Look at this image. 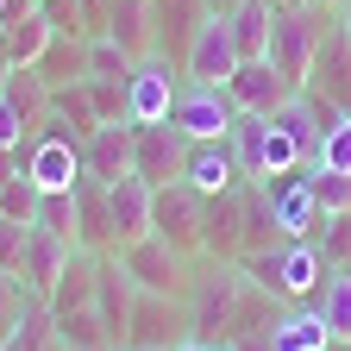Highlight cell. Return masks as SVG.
I'll return each instance as SVG.
<instances>
[{
    "label": "cell",
    "instance_id": "obj_19",
    "mask_svg": "<svg viewBox=\"0 0 351 351\" xmlns=\"http://www.w3.org/2000/svg\"><path fill=\"white\" fill-rule=\"evenodd\" d=\"M107 219H113V251L138 245L151 232V182H138V176L107 182Z\"/></svg>",
    "mask_w": 351,
    "mask_h": 351
},
{
    "label": "cell",
    "instance_id": "obj_18",
    "mask_svg": "<svg viewBox=\"0 0 351 351\" xmlns=\"http://www.w3.org/2000/svg\"><path fill=\"white\" fill-rule=\"evenodd\" d=\"M307 88H314L320 101H332V107H345V113H351V38H345V25H339V19H332V32L320 38V51H314Z\"/></svg>",
    "mask_w": 351,
    "mask_h": 351
},
{
    "label": "cell",
    "instance_id": "obj_38",
    "mask_svg": "<svg viewBox=\"0 0 351 351\" xmlns=\"http://www.w3.org/2000/svg\"><path fill=\"white\" fill-rule=\"evenodd\" d=\"M307 169H314V201H320V213H351V176L320 169V163H307Z\"/></svg>",
    "mask_w": 351,
    "mask_h": 351
},
{
    "label": "cell",
    "instance_id": "obj_15",
    "mask_svg": "<svg viewBox=\"0 0 351 351\" xmlns=\"http://www.w3.org/2000/svg\"><path fill=\"white\" fill-rule=\"evenodd\" d=\"M226 95H232V107H239V113H276V107H289V95H301V88H295L270 57H251V63H239V69H232Z\"/></svg>",
    "mask_w": 351,
    "mask_h": 351
},
{
    "label": "cell",
    "instance_id": "obj_31",
    "mask_svg": "<svg viewBox=\"0 0 351 351\" xmlns=\"http://www.w3.org/2000/svg\"><path fill=\"white\" fill-rule=\"evenodd\" d=\"M307 307L326 320V332H332V339H351V270H332Z\"/></svg>",
    "mask_w": 351,
    "mask_h": 351
},
{
    "label": "cell",
    "instance_id": "obj_32",
    "mask_svg": "<svg viewBox=\"0 0 351 351\" xmlns=\"http://www.w3.org/2000/svg\"><path fill=\"white\" fill-rule=\"evenodd\" d=\"M51 119L69 125V138H88V132L101 125L95 101H88V82H69V88H51Z\"/></svg>",
    "mask_w": 351,
    "mask_h": 351
},
{
    "label": "cell",
    "instance_id": "obj_41",
    "mask_svg": "<svg viewBox=\"0 0 351 351\" xmlns=\"http://www.w3.org/2000/svg\"><path fill=\"white\" fill-rule=\"evenodd\" d=\"M25 138H32V125H25V119H19L7 101H0V151H19Z\"/></svg>",
    "mask_w": 351,
    "mask_h": 351
},
{
    "label": "cell",
    "instance_id": "obj_4",
    "mask_svg": "<svg viewBox=\"0 0 351 351\" xmlns=\"http://www.w3.org/2000/svg\"><path fill=\"white\" fill-rule=\"evenodd\" d=\"M226 145H232V157H239V169H245V182H270V176L307 163L301 145L289 138V132H282L270 113H239L232 132H226Z\"/></svg>",
    "mask_w": 351,
    "mask_h": 351
},
{
    "label": "cell",
    "instance_id": "obj_13",
    "mask_svg": "<svg viewBox=\"0 0 351 351\" xmlns=\"http://www.w3.org/2000/svg\"><path fill=\"white\" fill-rule=\"evenodd\" d=\"M182 163H189V138H182L176 119L138 125V157H132V176H138V182H151V189L182 182Z\"/></svg>",
    "mask_w": 351,
    "mask_h": 351
},
{
    "label": "cell",
    "instance_id": "obj_44",
    "mask_svg": "<svg viewBox=\"0 0 351 351\" xmlns=\"http://www.w3.org/2000/svg\"><path fill=\"white\" fill-rule=\"evenodd\" d=\"M332 19L345 25V38H351V0H339V7H332Z\"/></svg>",
    "mask_w": 351,
    "mask_h": 351
},
{
    "label": "cell",
    "instance_id": "obj_33",
    "mask_svg": "<svg viewBox=\"0 0 351 351\" xmlns=\"http://www.w3.org/2000/svg\"><path fill=\"white\" fill-rule=\"evenodd\" d=\"M38 201H44V189L32 182L25 169L0 182V219H19V226H32V219H38Z\"/></svg>",
    "mask_w": 351,
    "mask_h": 351
},
{
    "label": "cell",
    "instance_id": "obj_42",
    "mask_svg": "<svg viewBox=\"0 0 351 351\" xmlns=\"http://www.w3.org/2000/svg\"><path fill=\"white\" fill-rule=\"evenodd\" d=\"M226 351H276V339H270V326H263V332H239Z\"/></svg>",
    "mask_w": 351,
    "mask_h": 351
},
{
    "label": "cell",
    "instance_id": "obj_21",
    "mask_svg": "<svg viewBox=\"0 0 351 351\" xmlns=\"http://www.w3.org/2000/svg\"><path fill=\"white\" fill-rule=\"evenodd\" d=\"M95 282H101V251H75V257H69V270L57 276V289L44 295V314L63 320V314L95 307Z\"/></svg>",
    "mask_w": 351,
    "mask_h": 351
},
{
    "label": "cell",
    "instance_id": "obj_35",
    "mask_svg": "<svg viewBox=\"0 0 351 351\" xmlns=\"http://www.w3.org/2000/svg\"><path fill=\"white\" fill-rule=\"evenodd\" d=\"M314 251L326 257V270H345L351 263V213H326L314 226Z\"/></svg>",
    "mask_w": 351,
    "mask_h": 351
},
{
    "label": "cell",
    "instance_id": "obj_16",
    "mask_svg": "<svg viewBox=\"0 0 351 351\" xmlns=\"http://www.w3.org/2000/svg\"><path fill=\"white\" fill-rule=\"evenodd\" d=\"M132 157H138V125H95L82 138V176L88 182H119V176H132Z\"/></svg>",
    "mask_w": 351,
    "mask_h": 351
},
{
    "label": "cell",
    "instance_id": "obj_37",
    "mask_svg": "<svg viewBox=\"0 0 351 351\" xmlns=\"http://www.w3.org/2000/svg\"><path fill=\"white\" fill-rule=\"evenodd\" d=\"M138 57H125L113 38H88V75H107V82H132Z\"/></svg>",
    "mask_w": 351,
    "mask_h": 351
},
{
    "label": "cell",
    "instance_id": "obj_14",
    "mask_svg": "<svg viewBox=\"0 0 351 351\" xmlns=\"http://www.w3.org/2000/svg\"><path fill=\"white\" fill-rule=\"evenodd\" d=\"M207 13H213L207 0H151V57L182 69V57H189V44H195Z\"/></svg>",
    "mask_w": 351,
    "mask_h": 351
},
{
    "label": "cell",
    "instance_id": "obj_1",
    "mask_svg": "<svg viewBox=\"0 0 351 351\" xmlns=\"http://www.w3.org/2000/svg\"><path fill=\"white\" fill-rule=\"evenodd\" d=\"M189 339L201 345H232L239 332H263V326H276V314L289 301H276L263 282L245 276V263H219V257H195V270H189Z\"/></svg>",
    "mask_w": 351,
    "mask_h": 351
},
{
    "label": "cell",
    "instance_id": "obj_50",
    "mask_svg": "<svg viewBox=\"0 0 351 351\" xmlns=\"http://www.w3.org/2000/svg\"><path fill=\"white\" fill-rule=\"evenodd\" d=\"M0 7H7V0H0Z\"/></svg>",
    "mask_w": 351,
    "mask_h": 351
},
{
    "label": "cell",
    "instance_id": "obj_22",
    "mask_svg": "<svg viewBox=\"0 0 351 351\" xmlns=\"http://www.w3.org/2000/svg\"><path fill=\"white\" fill-rule=\"evenodd\" d=\"M95 314L107 320L113 345H125V320H132V276L119 270V257L101 251V282H95Z\"/></svg>",
    "mask_w": 351,
    "mask_h": 351
},
{
    "label": "cell",
    "instance_id": "obj_40",
    "mask_svg": "<svg viewBox=\"0 0 351 351\" xmlns=\"http://www.w3.org/2000/svg\"><path fill=\"white\" fill-rule=\"evenodd\" d=\"M25 232H32V226H19V219H0V270H13V276L25 270ZM19 282H25V276H19Z\"/></svg>",
    "mask_w": 351,
    "mask_h": 351
},
{
    "label": "cell",
    "instance_id": "obj_9",
    "mask_svg": "<svg viewBox=\"0 0 351 351\" xmlns=\"http://www.w3.org/2000/svg\"><path fill=\"white\" fill-rule=\"evenodd\" d=\"M257 189H263V201H270L276 232H282V239H314V226L326 219L320 201H314V169H307V163L270 176V182H257Z\"/></svg>",
    "mask_w": 351,
    "mask_h": 351
},
{
    "label": "cell",
    "instance_id": "obj_17",
    "mask_svg": "<svg viewBox=\"0 0 351 351\" xmlns=\"http://www.w3.org/2000/svg\"><path fill=\"white\" fill-rule=\"evenodd\" d=\"M182 182L195 189V195H232L239 182H245V169H239V157H232V145L226 138H201V145H189V163H182Z\"/></svg>",
    "mask_w": 351,
    "mask_h": 351
},
{
    "label": "cell",
    "instance_id": "obj_46",
    "mask_svg": "<svg viewBox=\"0 0 351 351\" xmlns=\"http://www.w3.org/2000/svg\"><path fill=\"white\" fill-rule=\"evenodd\" d=\"M326 351H351V339H332V345H326Z\"/></svg>",
    "mask_w": 351,
    "mask_h": 351
},
{
    "label": "cell",
    "instance_id": "obj_30",
    "mask_svg": "<svg viewBox=\"0 0 351 351\" xmlns=\"http://www.w3.org/2000/svg\"><path fill=\"white\" fill-rule=\"evenodd\" d=\"M75 219H82V251H113V219H107V182H75Z\"/></svg>",
    "mask_w": 351,
    "mask_h": 351
},
{
    "label": "cell",
    "instance_id": "obj_24",
    "mask_svg": "<svg viewBox=\"0 0 351 351\" xmlns=\"http://www.w3.org/2000/svg\"><path fill=\"white\" fill-rule=\"evenodd\" d=\"M101 38H113L125 57H151V0H107V32Z\"/></svg>",
    "mask_w": 351,
    "mask_h": 351
},
{
    "label": "cell",
    "instance_id": "obj_8",
    "mask_svg": "<svg viewBox=\"0 0 351 351\" xmlns=\"http://www.w3.org/2000/svg\"><path fill=\"white\" fill-rule=\"evenodd\" d=\"M151 232H157V239H169L182 257H201L207 195H195L189 182H163V189H151Z\"/></svg>",
    "mask_w": 351,
    "mask_h": 351
},
{
    "label": "cell",
    "instance_id": "obj_28",
    "mask_svg": "<svg viewBox=\"0 0 351 351\" xmlns=\"http://www.w3.org/2000/svg\"><path fill=\"white\" fill-rule=\"evenodd\" d=\"M270 339H276V351H326V345H332L326 320H320L307 301H301V307H282L276 326H270Z\"/></svg>",
    "mask_w": 351,
    "mask_h": 351
},
{
    "label": "cell",
    "instance_id": "obj_39",
    "mask_svg": "<svg viewBox=\"0 0 351 351\" xmlns=\"http://www.w3.org/2000/svg\"><path fill=\"white\" fill-rule=\"evenodd\" d=\"M320 169H339V176H351V119H339L326 138H320V157H314Z\"/></svg>",
    "mask_w": 351,
    "mask_h": 351
},
{
    "label": "cell",
    "instance_id": "obj_7",
    "mask_svg": "<svg viewBox=\"0 0 351 351\" xmlns=\"http://www.w3.org/2000/svg\"><path fill=\"white\" fill-rule=\"evenodd\" d=\"M119 257V270L132 276V289H151V295H189V270H195V257H182L169 239L145 232L138 245H125L113 251Z\"/></svg>",
    "mask_w": 351,
    "mask_h": 351
},
{
    "label": "cell",
    "instance_id": "obj_11",
    "mask_svg": "<svg viewBox=\"0 0 351 351\" xmlns=\"http://www.w3.org/2000/svg\"><path fill=\"white\" fill-rule=\"evenodd\" d=\"M239 69V44H232V25L226 13H207L195 44H189V57H182V82H213V88H226Z\"/></svg>",
    "mask_w": 351,
    "mask_h": 351
},
{
    "label": "cell",
    "instance_id": "obj_34",
    "mask_svg": "<svg viewBox=\"0 0 351 351\" xmlns=\"http://www.w3.org/2000/svg\"><path fill=\"white\" fill-rule=\"evenodd\" d=\"M32 301H38V295H32V289H25V282H19L13 270H0V345H7V339H13V332L25 326Z\"/></svg>",
    "mask_w": 351,
    "mask_h": 351
},
{
    "label": "cell",
    "instance_id": "obj_10",
    "mask_svg": "<svg viewBox=\"0 0 351 351\" xmlns=\"http://www.w3.org/2000/svg\"><path fill=\"white\" fill-rule=\"evenodd\" d=\"M169 119L182 125V138H189V145H201V138H226L232 119H239V107H232L226 88H213V82H182V88H176Z\"/></svg>",
    "mask_w": 351,
    "mask_h": 351
},
{
    "label": "cell",
    "instance_id": "obj_47",
    "mask_svg": "<svg viewBox=\"0 0 351 351\" xmlns=\"http://www.w3.org/2000/svg\"><path fill=\"white\" fill-rule=\"evenodd\" d=\"M320 7H339V0H320Z\"/></svg>",
    "mask_w": 351,
    "mask_h": 351
},
{
    "label": "cell",
    "instance_id": "obj_3",
    "mask_svg": "<svg viewBox=\"0 0 351 351\" xmlns=\"http://www.w3.org/2000/svg\"><path fill=\"white\" fill-rule=\"evenodd\" d=\"M332 32V7H320V0H276V32H270V63L307 88V69H314V51L320 38Z\"/></svg>",
    "mask_w": 351,
    "mask_h": 351
},
{
    "label": "cell",
    "instance_id": "obj_23",
    "mask_svg": "<svg viewBox=\"0 0 351 351\" xmlns=\"http://www.w3.org/2000/svg\"><path fill=\"white\" fill-rule=\"evenodd\" d=\"M232 25V44H239V63L251 57H270V32H276V0H239L226 13Z\"/></svg>",
    "mask_w": 351,
    "mask_h": 351
},
{
    "label": "cell",
    "instance_id": "obj_49",
    "mask_svg": "<svg viewBox=\"0 0 351 351\" xmlns=\"http://www.w3.org/2000/svg\"><path fill=\"white\" fill-rule=\"evenodd\" d=\"M38 7H51V0H38Z\"/></svg>",
    "mask_w": 351,
    "mask_h": 351
},
{
    "label": "cell",
    "instance_id": "obj_12",
    "mask_svg": "<svg viewBox=\"0 0 351 351\" xmlns=\"http://www.w3.org/2000/svg\"><path fill=\"white\" fill-rule=\"evenodd\" d=\"M176 88H182V69L163 63V57H145L125 82V107H132V125H163L169 107H176Z\"/></svg>",
    "mask_w": 351,
    "mask_h": 351
},
{
    "label": "cell",
    "instance_id": "obj_2",
    "mask_svg": "<svg viewBox=\"0 0 351 351\" xmlns=\"http://www.w3.org/2000/svg\"><path fill=\"white\" fill-rule=\"evenodd\" d=\"M239 263H245V276H251V282H263V289H270L276 301H289V307L314 301L320 282L332 276V270H326V257L314 251V239H282V245L251 251V257H239Z\"/></svg>",
    "mask_w": 351,
    "mask_h": 351
},
{
    "label": "cell",
    "instance_id": "obj_26",
    "mask_svg": "<svg viewBox=\"0 0 351 351\" xmlns=\"http://www.w3.org/2000/svg\"><path fill=\"white\" fill-rule=\"evenodd\" d=\"M239 245H245V257H251V251L282 245L276 213H270V201H263V189H257V182H239Z\"/></svg>",
    "mask_w": 351,
    "mask_h": 351
},
{
    "label": "cell",
    "instance_id": "obj_51",
    "mask_svg": "<svg viewBox=\"0 0 351 351\" xmlns=\"http://www.w3.org/2000/svg\"><path fill=\"white\" fill-rule=\"evenodd\" d=\"M345 270H351V263H345Z\"/></svg>",
    "mask_w": 351,
    "mask_h": 351
},
{
    "label": "cell",
    "instance_id": "obj_45",
    "mask_svg": "<svg viewBox=\"0 0 351 351\" xmlns=\"http://www.w3.org/2000/svg\"><path fill=\"white\" fill-rule=\"evenodd\" d=\"M207 7H213V13H232V7H239V0H207Z\"/></svg>",
    "mask_w": 351,
    "mask_h": 351
},
{
    "label": "cell",
    "instance_id": "obj_5",
    "mask_svg": "<svg viewBox=\"0 0 351 351\" xmlns=\"http://www.w3.org/2000/svg\"><path fill=\"white\" fill-rule=\"evenodd\" d=\"M19 169L32 176L44 195H69L82 182V138H69V125L44 119L32 138L19 145Z\"/></svg>",
    "mask_w": 351,
    "mask_h": 351
},
{
    "label": "cell",
    "instance_id": "obj_25",
    "mask_svg": "<svg viewBox=\"0 0 351 351\" xmlns=\"http://www.w3.org/2000/svg\"><path fill=\"white\" fill-rule=\"evenodd\" d=\"M0 101H7L32 132L44 125V119H51V82H44L32 63H13V75H7V88H0Z\"/></svg>",
    "mask_w": 351,
    "mask_h": 351
},
{
    "label": "cell",
    "instance_id": "obj_29",
    "mask_svg": "<svg viewBox=\"0 0 351 351\" xmlns=\"http://www.w3.org/2000/svg\"><path fill=\"white\" fill-rule=\"evenodd\" d=\"M38 75L51 88H69V82H88V38L82 32H57L51 51L38 57Z\"/></svg>",
    "mask_w": 351,
    "mask_h": 351
},
{
    "label": "cell",
    "instance_id": "obj_48",
    "mask_svg": "<svg viewBox=\"0 0 351 351\" xmlns=\"http://www.w3.org/2000/svg\"><path fill=\"white\" fill-rule=\"evenodd\" d=\"M63 351H82V345H63Z\"/></svg>",
    "mask_w": 351,
    "mask_h": 351
},
{
    "label": "cell",
    "instance_id": "obj_6",
    "mask_svg": "<svg viewBox=\"0 0 351 351\" xmlns=\"http://www.w3.org/2000/svg\"><path fill=\"white\" fill-rule=\"evenodd\" d=\"M182 339H189V307H182V295L132 289V320H125V345L119 351H176Z\"/></svg>",
    "mask_w": 351,
    "mask_h": 351
},
{
    "label": "cell",
    "instance_id": "obj_27",
    "mask_svg": "<svg viewBox=\"0 0 351 351\" xmlns=\"http://www.w3.org/2000/svg\"><path fill=\"white\" fill-rule=\"evenodd\" d=\"M0 38H7L13 63H32L38 69V57L51 51V38H57V19H51V7H32L25 19H7V25H0Z\"/></svg>",
    "mask_w": 351,
    "mask_h": 351
},
{
    "label": "cell",
    "instance_id": "obj_36",
    "mask_svg": "<svg viewBox=\"0 0 351 351\" xmlns=\"http://www.w3.org/2000/svg\"><path fill=\"white\" fill-rule=\"evenodd\" d=\"M32 226L57 232V239H69V245H82V219H75V189H69V195H44V201H38V219H32Z\"/></svg>",
    "mask_w": 351,
    "mask_h": 351
},
{
    "label": "cell",
    "instance_id": "obj_43",
    "mask_svg": "<svg viewBox=\"0 0 351 351\" xmlns=\"http://www.w3.org/2000/svg\"><path fill=\"white\" fill-rule=\"evenodd\" d=\"M7 75H13V51H7V38H0V88H7Z\"/></svg>",
    "mask_w": 351,
    "mask_h": 351
},
{
    "label": "cell",
    "instance_id": "obj_20",
    "mask_svg": "<svg viewBox=\"0 0 351 351\" xmlns=\"http://www.w3.org/2000/svg\"><path fill=\"white\" fill-rule=\"evenodd\" d=\"M75 251H82V245H69V239H57V232H44V226H32V232H25V270H19L25 289L44 301V295L57 289V276L69 270V257H75Z\"/></svg>",
    "mask_w": 351,
    "mask_h": 351
}]
</instances>
